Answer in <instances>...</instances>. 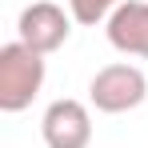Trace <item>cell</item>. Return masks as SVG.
<instances>
[{"label":"cell","instance_id":"obj_1","mask_svg":"<svg viewBox=\"0 0 148 148\" xmlns=\"http://www.w3.org/2000/svg\"><path fill=\"white\" fill-rule=\"evenodd\" d=\"M44 88V56L12 40L0 48V112H24Z\"/></svg>","mask_w":148,"mask_h":148},{"label":"cell","instance_id":"obj_2","mask_svg":"<svg viewBox=\"0 0 148 148\" xmlns=\"http://www.w3.org/2000/svg\"><path fill=\"white\" fill-rule=\"evenodd\" d=\"M148 96V80L136 64H104L92 84H88V100L96 104V112H128V108H140Z\"/></svg>","mask_w":148,"mask_h":148},{"label":"cell","instance_id":"obj_3","mask_svg":"<svg viewBox=\"0 0 148 148\" xmlns=\"http://www.w3.org/2000/svg\"><path fill=\"white\" fill-rule=\"evenodd\" d=\"M68 32H72V12H64V8L52 4V0L28 4L24 12H20V20H16V40L28 44L32 52H40V56L56 52L68 40Z\"/></svg>","mask_w":148,"mask_h":148},{"label":"cell","instance_id":"obj_4","mask_svg":"<svg viewBox=\"0 0 148 148\" xmlns=\"http://www.w3.org/2000/svg\"><path fill=\"white\" fill-rule=\"evenodd\" d=\"M40 136L48 148H88L92 144V116L80 100H52L40 120Z\"/></svg>","mask_w":148,"mask_h":148},{"label":"cell","instance_id":"obj_5","mask_svg":"<svg viewBox=\"0 0 148 148\" xmlns=\"http://www.w3.org/2000/svg\"><path fill=\"white\" fill-rule=\"evenodd\" d=\"M104 32L116 52L148 60V0H124L104 20Z\"/></svg>","mask_w":148,"mask_h":148},{"label":"cell","instance_id":"obj_6","mask_svg":"<svg viewBox=\"0 0 148 148\" xmlns=\"http://www.w3.org/2000/svg\"><path fill=\"white\" fill-rule=\"evenodd\" d=\"M120 4H124V0H68V12H72L76 24L92 28V24H100V20H108Z\"/></svg>","mask_w":148,"mask_h":148}]
</instances>
